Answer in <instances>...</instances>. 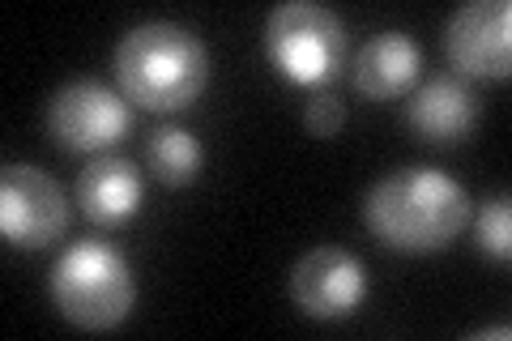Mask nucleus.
I'll return each instance as SVG.
<instances>
[{"label":"nucleus","instance_id":"f03ea898","mask_svg":"<svg viewBox=\"0 0 512 341\" xmlns=\"http://www.w3.org/2000/svg\"><path fill=\"white\" fill-rule=\"evenodd\" d=\"M116 77L128 103L180 111L210 86V47L180 22H141L116 43Z\"/></svg>","mask_w":512,"mask_h":341},{"label":"nucleus","instance_id":"1a4fd4ad","mask_svg":"<svg viewBox=\"0 0 512 341\" xmlns=\"http://www.w3.org/2000/svg\"><path fill=\"white\" fill-rule=\"evenodd\" d=\"M146 201V180H141L137 162L120 154H99L90 158L82 175H77V205L86 209L90 222L99 226H120L128 222Z\"/></svg>","mask_w":512,"mask_h":341},{"label":"nucleus","instance_id":"7ed1b4c3","mask_svg":"<svg viewBox=\"0 0 512 341\" xmlns=\"http://www.w3.org/2000/svg\"><path fill=\"white\" fill-rule=\"evenodd\" d=\"M47 290H52L60 316L90 333L116 329L137 307V282L128 269V256L99 239H82L64 248L60 261L52 265Z\"/></svg>","mask_w":512,"mask_h":341},{"label":"nucleus","instance_id":"4468645a","mask_svg":"<svg viewBox=\"0 0 512 341\" xmlns=\"http://www.w3.org/2000/svg\"><path fill=\"white\" fill-rule=\"evenodd\" d=\"M303 124H308L312 137H338L346 124V103L338 94H312L308 107H303Z\"/></svg>","mask_w":512,"mask_h":341},{"label":"nucleus","instance_id":"6e6552de","mask_svg":"<svg viewBox=\"0 0 512 341\" xmlns=\"http://www.w3.org/2000/svg\"><path fill=\"white\" fill-rule=\"evenodd\" d=\"M444 52L466 77H508L512 69V5L470 0L444 26Z\"/></svg>","mask_w":512,"mask_h":341},{"label":"nucleus","instance_id":"423d86ee","mask_svg":"<svg viewBox=\"0 0 512 341\" xmlns=\"http://www.w3.org/2000/svg\"><path fill=\"white\" fill-rule=\"evenodd\" d=\"M0 231L13 248H47L69 231V197L47 171L9 162L0 171Z\"/></svg>","mask_w":512,"mask_h":341},{"label":"nucleus","instance_id":"ddd939ff","mask_svg":"<svg viewBox=\"0 0 512 341\" xmlns=\"http://www.w3.org/2000/svg\"><path fill=\"white\" fill-rule=\"evenodd\" d=\"M508 205H512L508 192H500V197H487L483 205H478V218H474L478 248L500 265H508V256H512V209Z\"/></svg>","mask_w":512,"mask_h":341},{"label":"nucleus","instance_id":"39448f33","mask_svg":"<svg viewBox=\"0 0 512 341\" xmlns=\"http://www.w3.org/2000/svg\"><path fill=\"white\" fill-rule=\"evenodd\" d=\"M133 124L124 94L94 77H73L47 99V133H52L64 150L73 154H90V150H107L111 141H120Z\"/></svg>","mask_w":512,"mask_h":341},{"label":"nucleus","instance_id":"9d476101","mask_svg":"<svg viewBox=\"0 0 512 341\" xmlns=\"http://www.w3.org/2000/svg\"><path fill=\"white\" fill-rule=\"evenodd\" d=\"M406 120L427 141H466L478 124V94L453 73L427 77L406 103Z\"/></svg>","mask_w":512,"mask_h":341},{"label":"nucleus","instance_id":"f8f14e48","mask_svg":"<svg viewBox=\"0 0 512 341\" xmlns=\"http://www.w3.org/2000/svg\"><path fill=\"white\" fill-rule=\"evenodd\" d=\"M146 158H150L154 180L180 188V184H192V180L201 175L205 150H201L197 133H188V128H180V124H163V128H158V133L150 137Z\"/></svg>","mask_w":512,"mask_h":341},{"label":"nucleus","instance_id":"9b49d317","mask_svg":"<svg viewBox=\"0 0 512 341\" xmlns=\"http://www.w3.org/2000/svg\"><path fill=\"white\" fill-rule=\"evenodd\" d=\"M350 69H355L359 94H367V99H397L419 81L423 47L406 30H380V35H372L359 47Z\"/></svg>","mask_w":512,"mask_h":341},{"label":"nucleus","instance_id":"20e7f679","mask_svg":"<svg viewBox=\"0 0 512 341\" xmlns=\"http://www.w3.org/2000/svg\"><path fill=\"white\" fill-rule=\"evenodd\" d=\"M265 56L295 86H320L346 64V26L316 0H282L265 18Z\"/></svg>","mask_w":512,"mask_h":341},{"label":"nucleus","instance_id":"f257e3e1","mask_svg":"<svg viewBox=\"0 0 512 341\" xmlns=\"http://www.w3.org/2000/svg\"><path fill=\"white\" fill-rule=\"evenodd\" d=\"M470 218V192L440 167H402L367 188L363 222L384 248L440 252Z\"/></svg>","mask_w":512,"mask_h":341},{"label":"nucleus","instance_id":"2eb2a0df","mask_svg":"<svg viewBox=\"0 0 512 341\" xmlns=\"http://www.w3.org/2000/svg\"><path fill=\"white\" fill-rule=\"evenodd\" d=\"M474 337H508V324H487V329H478Z\"/></svg>","mask_w":512,"mask_h":341},{"label":"nucleus","instance_id":"0eeeda50","mask_svg":"<svg viewBox=\"0 0 512 341\" xmlns=\"http://www.w3.org/2000/svg\"><path fill=\"white\" fill-rule=\"evenodd\" d=\"M291 299L312 320H342L367 299V265L338 243H320L291 265Z\"/></svg>","mask_w":512,"mask_h":341}]
</instances>
